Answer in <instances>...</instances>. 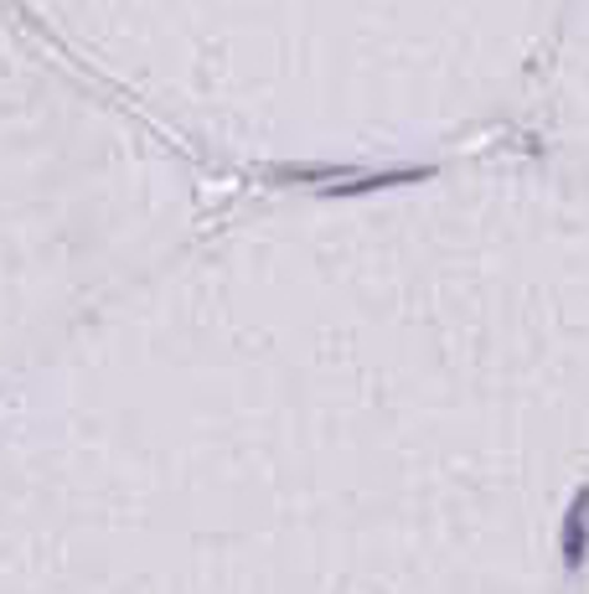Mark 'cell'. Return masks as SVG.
Returning <instances> with one entry per match:
<instances>
[{"mask_svg": "<svg viewBox=\"0 0 589 594\" xmlns=\"http://www.w3.org/2000/svg\"><path fill=\"white\" fill-rule=\"evenodd\" d=\"M589 191L455 161L197 222L0 388V594H558Z\"/></svg>", "mask_w": 589, "mask_h": 594, "instance_id": "obj_1", "label": "cell"}, {"mask_svg": "<svg viewBox=\"0 0 589 594\" xmlns=\"http://www.w3.org/2000/svg\"><path fill=\"white\" fill-rule=\"evenodd\" d=\"M192 161L368 166L522 114L569 0H17Z\"/></svg>", "mask_w": 589, "mask_h": 594, "instance_id": "obj_2", "label": "cell"}, {"mask_svg": "<svg viewBox=\"0 0 589 594\" xmlns=\"http://www.w3.org/2000/svg\"><path fill=\"white\" fill-rule=\"evenodd\" d=\"M197 222V161L0 0V388Z\"/></svg>", "mask_w": 589, "mask_h": 594, "instance_id": "obj_3", "label": "cell"}, {"mask_svg": "<svg viewBox=\"0 0 589 594\" xmlns=\"http://www.w3.org/2000/svg\"><path fill=\"white\" fill-rule=\"evenodd\" d=\"M522 114L533 119L538 135L533 155L589 191V0L564 6L554 47L543 57V73Z\"/></svg>", "mask_w": 589, "mask_h": 594, "instance_id": "obj_4", "label": "cell"}]
</instances>
